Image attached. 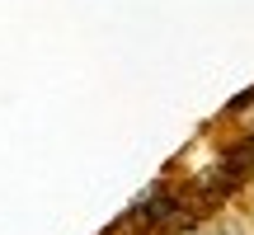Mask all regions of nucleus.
Wrapping results in <instances>:
<instances>
[{
  "label": "nucleus",
  "instance_id": "f257e3e1",
  "mask_svg": "<svg viewBox=\"0 0 254 235\" xmlns=\"http://www.w3.org/2000/svg\"><path fill=\"white\" fill-rule=\"evenodd\" d=\"M212 235H245L240 226H221V231H212Z\"/></svg>",
  "mask_w": 254,
  "mask_h": 235
}]
</instances>
